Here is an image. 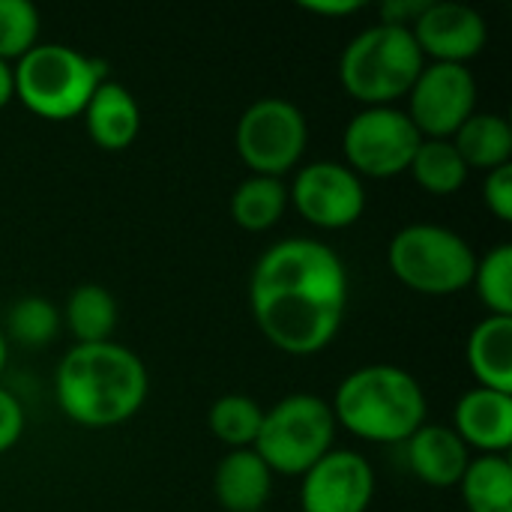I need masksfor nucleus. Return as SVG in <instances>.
<instances>
[{
	"label": "nucleus",
	"instance_id": "1",
	"mask_svg": "<svg viewBox=\"0 0 512 512\" xmlns=\"http://www.w3.org/2000/svg\"><path fill=\"white\" fill-rule=\"evenodd\" d=\"M249 303L261 333L279 351L315 354L336 339L345 321L348 270L321 240H279L252 270Z\"/></svg>",
	"mask_w": 512,
	"mask_h": 512
},
{
	"label": "nucleus",
	"instance_id": "2",
	"mask_svg": "<svg viewBox=\"0 0 512 512\" xmlns=\"http://www.w3.org/2000/svg\"><path fill=\"white\" fill-rule=\"evenodd\" d=\"M54 393L69 420L90 429L117 426L144 405L147 369L126 345H75L57 366Z\"/></svg>",
	"mask_w": 512,
	"mask_h": 512
},
{
	"label": "nucleus",
	"instance_id": "3",
	"mask_svg": "<svg viewBox=\"0 0 512 512\" xmlns=\"http://www.w3.org/2000/svg\"><path fill=\"white\" fill-rule=\"evenodd\" d=\"M336 426L372 444H402L426 423V393L420 381L387 363L351 372L333 396Z\"/></svg>",
	"mask_w": 512,
	"mask_h": 512
},
{
	"label": "nucleus",
	"instance_id": "4",
	"mask_svg": "<svg viewBox=\"0 0 512 512\" xmlns=\"http://www.w3.org/2000/svg\"><path fill=\"white\" fill-rule=\"evenodd\" d=\"M105 72L108 66L102 60L87 57L78 48L36 42L12 66L15 99L45 120H69L87 108L93 90L105 81Z\"/></svg>",
	"mask_w": 512,
	"mask_h": 512
},
{
	"label": "nucleus",
	"instance_id": "5",
	"mask_svg": "<svg viewBox=\"0 0 512 512\" xmlns=\"http://www.w3.org/2000/svg\"><path fill=\"white\" fill-rule=\"evenodd\" d=\"M423 72V51L411 27L375 24L357 33L339 60L342 87L369 105H393L408 96Z\"/></svg>",
	"mask_w": 512,
	"mask_h": 512
},
{
	"label": "nucleus",
	"instance_id": "6",
	"mask_svg": "<svg viewBox=\"0 0 512 512\" xmlns=\"http://www.w3.org/2000/svg\"><path fill=\"white\" fill-rule=\"evenodd\" d=\"M387 261L402 285L429 297L459 294L471 285L477 267V255L465 237L432 222L405 225L390 240Z\"/></svg>",
	"mask_w": 512,
	"mask_h": 512
},
{
	"label": "nucleus",
	"instance_id": "7",
	"mask_svg": "<svg viewBox=\"0 0 512 512\" xmlns=\"http://www.w3.org/2000/svg\"><path fill=\"white\" fill-rule=\"evenodd\" d=\"M336 417L330 402L312 393H294L264 411L252 450L273 474L303 477L333 450Z\"/></svg>",
	"mask_w": 512,
	"mask_h": 512
},
{
	"label": "nucleus",
	"instance_id": "8",
	"mask_svg": "<svg viewBox=\"0 0 512 512\" xmlns=\"http://www.w3.org/2000/svg\"><path fill=\"white\" fill-rule=\"evenodd\" d=\"M309 126L303 111L282 99L264 96L255 99L237 120L234 144L240 159L261 177H282L306 153Z\"/></svg>",
	"mask_w": 512,
	"mask_h": 512
},
{
	"label": "nucleus",
	"instance_id": "9",
	"mask_svg": "<svg viewBox=\"0 0 512 512\" xmlns=\"http://www.w3.org/2000/svg\"><path fill=\"white\" fill-rule=\"evenodd\" d=\"M423 135L396 105H369L345 126V159L357 177H396L408 171Z\"/></svg>",
	"mask_w": 512,
	"mask_h": 512
},
{
	"label": "nucleus",
	"instance_id": "10",
	"mask_svg": "<svg viewBox=\"0 0 512 512\" xmlns=\"http://www.w3.org/2000/svg\"><path fill=\"white\" fill-rule=\"evenodd\" d=\"M477 108V81L468 66L432 63L423 66L420 78L408 93V117L420 135L453 138L456 129Z\"/></svg>",
	"mask_w": 512,
	"mask_h": 512
},
{
	"label": "nucleus",
	"instance_id": "11",
	"mask_svg": "<svg viewBox=\"0 0 512 512\" xmlns=\"http://www.w3.org/2000/svg\"><path fill=\"white\" fill-rule=\"evenodd\" d=\"M291 201L306 222L324 231H339L363 216L366 189L363 180L345 162L324 159L297 171Z\"/></svg>",
	"mask_w": 512,
	"mask_h": 512
},
{
	"label": "nucleus",
	"instance_id": "12",
	"mask_svg": "<svg viewBox=\"0 0 512 512\" xmlns=\"http://www.w3.org/2000/svg\"><path fill=\"white\" fill-rule=\"evenodd\" d=\"M375 495V471L354 450H330L300 486L303 512H366Z\"/></svg>",
	"mask_w": 512,
	"mask_h": 512
},
{
	"label": "nucleus",
	"instance_id": "13",
	"mask_svg": "<svg viewBox=\"0 0 512 512\" xmlns=\"http://www.w3.org/2000/svg\"><path fill=\"white\" fill-rule=\"evenodd\" d=\"M411 33L423 51L435 63H459L465 66L471 57H477L486 48L489 27L483 15L456 0H429L426 9L411 24Z\"/></svg>",
	"mask_w": 512,
	"mask_h": 512
},
{
	"label": "nucleus",
	"instance_id": "14",
	"mask_svg": "<svg viewBox=\"0 0 512 512\" xmlns=\"http://www.w3.org/2000/svg\"><path fill=\"white\" fill-rule=\"evenodd\" d=\"M453 432L465 447H477L486 456H501L512 444V396L474 387L468 390L453 411Z\"/></svg>",
	"mask_w": 512,
	"mask_h": 512
},
{
	"label": "nucleus",
	"instance_id": "15",
	"mask_svg": "<svg viewBox=\"0 0 512 512\" xmlns=\"http://www.w3.org/2000/svg\"><path fill=\"white\" fill-rule=\"evenodd\" d=\"M405 444H408L411 471L432 489L459 486L471 465V450L453 432V426L423 423Z\"/></svg>",
	"mask_w": 512,
	"mask_h": 512
},
{
	"label": "nucleus",
	"instance_id": "16",
	"mask_svg": "<svg viewBox=\"0 0 512 512\" xmlns=\"http://www.w3.org/2000/svg\"><path fill=\"white\" fill-rule=\"evenodd\" d=\"M84 114V123H87V135L93 138L96 147L102 150H126L138 129H141V111H138V102L135 96L129 93V87H123L120 81H102L87 108L81 111Z\"/></svg>",
	"mask_w": 512,
	"mask_h": 512
},
{
	"label": "nucleus",
	"instance_id": "17",
	"mask_svg": "<svg viewBox=\"0 0 512 512\" xmlns=\"http://www.w3.org/2000/svg\"><path fill=\"white\" fill-rule=\"evenodd\" d=\"M213 492L228 512H261L273 492V471L252 447L231 450L216 465Z\"/></svg>",
	"mask_w": 512,
	"mask_h": 512
},
{
	"label": "nucleus",
	"instance_id": "18",
	"mask_svg": "<svg viewBox=\"0 0 512 512\" xmlns=\"http://www.w3.org/2000/svg\"><path fill=\"white\" fill-rule=\"evenodd\" d=\"M468 366L480 387L512 396V318L489 315L471 330Z\"/></svg>",
	"mask_w": 512,
	"mask_h": 512
},
{
	"label": "nucleus",
	"instance_id": "19",
	"mask_svg": "<svg viewBox=\"0 0 512 512\" xmlns=\"http://www.w3.org/2000/svg\"><path fill=\"white\" fill-rule=\"evenodd\" d=\"M459 150L462 162L468 168H486L495 171L501 165H510L512 156V129L507 117L492 111H474L450 138Z\"/></svg>",
	"mask_w": 512,
	"mask_h": 512
},
{
	"label": "nucleus",
	"instance_id": "20",
	"mask_svg": "<svg viewBox=\"0 0 512 512\" xmlns=\"http://www.w3.org/2000/svg\"><path fill=\"white\" fill-rule=\"evenodd\" d=\"M66 324L78 345L111 342L117 327V300L102 285H78L66 300Z\"/></svg>",
	"mask_w": 512,
	"mask_h": 512
},
{
	"label": "nucleus",
	"instance_id": "21",
	"mask_svg": "<svg viewBox=\"0 0 512 512\" xmlns=\"http://www.w3.org/2000/svg\"><path fill=\"white\" fill-rule=\"evenodd\" d=\"M468 512H512V465L507 456L471 459L462 483Z\"/></svg>",
	"mask_w": 512,
	"mask_h": 512
},
{
	"label": "nucleus",
	"instance_id": "22",
	"mask_svg": "<svg viewBox=\"0 0 512 512\" xmlns=\"http://www.w3.org/2000/svg\"><path fill=\"white\" fill-rule=\"evenodd\" d=\"M288 204V189L279 177H246L231 195V216L246 231H267L273 228Z\"/></svg>",
	"mask_w": 512,
	"mask_h": 512
},
{
	"label": "nucleus",
	"instance_id": "23",
	"mask_svg": "<svg viewBox=\"0 0 512 512\" xmlns=\"http://www.w3.org/2000/svg\"><path fill=\"white\" fill-rule=\"evenodd\" d=\"M408 171L432 195H453L468 180V165L450 138H423Z\"/></svg>",
	"mask_w": 512,
	"mask_h": 512
},
{
	"label": "nucleus",
	"instance_id": "24",
	"mask_svg": "<svg viewBox=\"0 0 512 512\" xmlns=\"http://www.w3.org/2000/svg\"><path fill=\"white\" fill-rule=\"evenodd\" d=\"M261 420H264L261 405L240 393H228L216 399L210 408V432L231 450H249L258 438Z\"/></svg>",
	"mask_w": 512,
	"mask_h": 512
},
{
	"label": "nucleus",
	"instance_id": "25",
	"mask_svg": "<svg viewBox=\"0 0 512 512\" xmlns=\"http://www.w3.org/2000/svg\"><path fill=\"white\" fill-rule=\"evenodd\" d=\"M60 330V312L45 297H21L6 315V339L24 348L48 345Z\"/></svg>",
	"mask_w": 512,
	"mask_h": 512
},
{
	"label": "nucleus",
	"instance_id": "26",
	"mask_svg": "<svg viewBox=\"0 0 512 512\" xmlns=\"http://www.w3.org/2000/svg\"><path fill=\"white\" fill-rule=\"evenodd\" d=\"M474 288L477 297L489 306L492 315L512 318V246L501 243L489 255L477 258L474 267Z\"/></svg>",
	"mask_w": 512,
	"mask_h": 512
},
{
	"label": "nucleus",
	"instance_id": "27",
	"mask_svg": "<svg viewBox=\"0 0 512 512\" xmlns=\"http://www.w3.org/2000/svg\"><path fill=\"white\" fill-rule=\"evenodd\" d=\"M39 36V12L27 0H0V60L18 63Z\"/></svg>",
	"mask_w": 512,
	"mask_h": 512
},
{
	"label": "nucleus",
	"instance_id": "28",
	"mask_svg": "<svg viewBox=\"0 0 512 512\" xmlns=\"http://www.w3.org/2000/svg\"><path fill=\"white\" fill-rule=\"evenodd\" d=\"M483 201L486 207L501 219H512V165H501L495 171H489L486 183H483Z\"/></svg>",
	"mask_w": 512,
	"mask_h": 512
},
{
	"label": "nucleus",
	"instance_id": "29",
	"mask_svg": "<svg viewBox=\"0 0 512 512\" xmlns=\"http://www.w3.org/2000/svg\"><path fill=\"white\" fill-rule=\"evenodd\" d=\"M21 432H24V408L6 387H0V453L12 450Z\"/></svg>",
	"mask_w": 512,
	"mask_h": 512
},
{
	"label": "nucleus",
	"instance_id": "30",
	"mask_svg": "<svg viewBox=\"0 0 512 512\" xmlns=\"http://www.w3.org/2000/svg\"><path fill=\"white\" fill-rule=\"evenodd\" d=\"M429 0H384L381 6V24H396V27H411L417 15L426 9Z\"/></svg>",
	"mask_w": 512,
	"mask_h": 512
},
{
	"label": "nucleus",
	"instance_id": "31",
	"mask_svg": "<svg viewBox=\"0 0 512 512\" xmlns=\"http://www.w3.org/2000/svg\"><path fill=\"white\" fill-rule=\"evenodd\" d=\"M300 6L315 15H351L363 9V0H303Z\"/></svg>",
	"mask_w": 512,
	"mask_h": 512
},
{
	"label": "nucleus",
	"instance_id": "32",
	"mask_svg": "<svg viewBox=\"0 0 512 512\" xmlns=\"http://www.w3.org/2000/svg\"><path fill=\"white\" fill-rule=\"evenodd\" d=\"M15 99V78H12V63L0 60V108H6Z\"/></svg>",
	"mask_w": 512,
	"mask_h": 512
},
{
	"label": "nucleus",
	"instance_id": "33",
	"mask_svg": "<svg viewBox=\"0 0 512 512\" xmlns=\"http://www.w3.org/2000/svg\"><path fill=\"white\" fill-rule=\"evenodd\" d=\"M6 351H9V339H6V333L0 330V372H3V366H6Z\"/></svg>",
	"mask_w": 512,
	"mask_h": 512
}]
</instances>
